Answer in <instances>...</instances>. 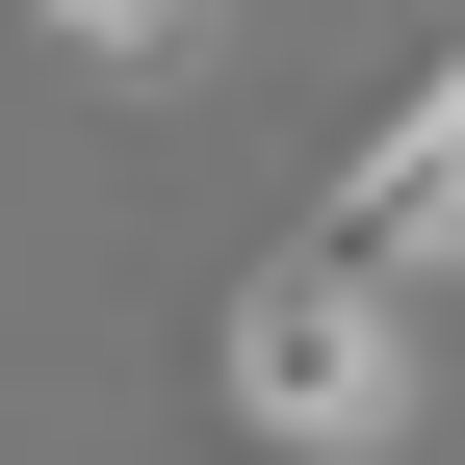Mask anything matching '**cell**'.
<instances>
[{
  "label": "cell",
  "instance_id": "obj_3",
  "mask_svg": "<svg viewBox=\"0 0 465 465\" xmlns=\"http://www.w3.org/2000/svg\"><path fill=\"white\" fill-rule=\"evenodd\" d=\"M52 52H78V78H207L232 0H52Z\"/></svg>",
  "mask_w": 465,
  "mask_h": 465
},
{
  "label": "cell",
  "instance_id": "obj_1",
  "mask_svg": "<svg viewBox=\"0 0 465 465\" xmlns=\"http://www.w3.org/2000/svg\"><path fill=\"white\" fill-rule=\"evenodd\" d=\"M207 362H232V414H259L284 465H388V440H414V284H362L336 232H284Z\"/></svg>",
  "mask_w": 465,
  "mask_h": 465
},
{
  "label": "cell",
  "instance_id": "obj_2",
  "mask_svg": "<svg viewBox=\"0 0 465 465\" xmlns=\"http://www.w3.org/2000/svg\"><path fill=\"white\" fill-rule=\"evenodd\" d=\"M311 232H336L362 284H465V52H440L414 104H388L362 155H336V207H311Z\"/></svg>",
  "mask_w": 465,
  "mask_h": 465
}]
</instances>
